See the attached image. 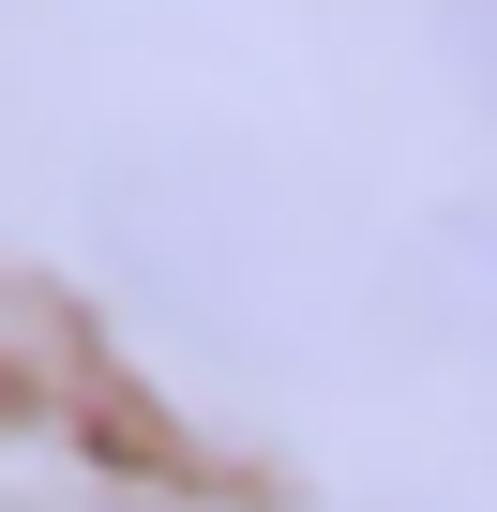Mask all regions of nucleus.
<instances>
[{
	"instance_id": "1",
	"label": "nucleus",
	"mask_w": 497,
	"mask_h": 512,
	"mask_svg": "<svg viewBox=\"0 0 497 512\" xmlns=\"http://www.w3.org/2000/svg\"><path fill=\"white\" fill-rule=\"evenodd\" d=\"M452 31H467V61H482V91H497V0H467Z\"/></svg>"
},
{
	"instance_id": "2",
	"label": "nucleus",
	"mask_w": 497,
	"mask_h": 512,
	"mask_svg": "<svg viewBox=\"0 0 497 512\" xmlns=\"http://www.w3.org/2000/svg\"><path fill=\"white\" fill-rule=\"evenodd\" d=\"M467 272H482V287H497V226H467Z\"/></svg>"
}]
</instances>
